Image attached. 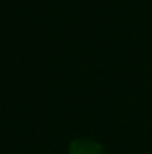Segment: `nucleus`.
Wrapping results in <instances>:
<instances>
[{"mask_svg": "<svg viewBox=\"0 0 152 154\" xmlns=\"http://www.w3.org/2000/svg\"><path fill=\"white\" fill-rule=\"evenodd\" d=\"M70 154H104V151L93 140H75L70 147Z\"/></svg>", "mask_w": 152, "mask_h": 154, "instance_id": "f257e3e1", "label": "nucleus"}]
</instances>
